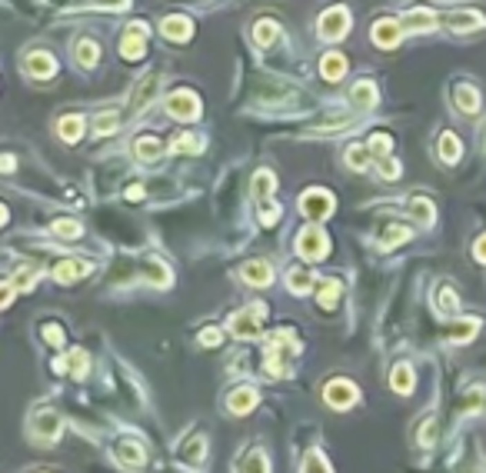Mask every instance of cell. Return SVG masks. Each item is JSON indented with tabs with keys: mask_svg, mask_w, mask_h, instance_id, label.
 <instances>
[{
	"mask_svg": "<svg viewBox=\"0 0 486 473\" xmlns=\"http://www.w3.org/2000/svg\"><path fill=\"white\" fill-rule=\"evenodd\" d=\"M380 173H383L387 180H396V177H400V164L390 160V157H383V160H380Z\"/></svg>",
	"mask_w": 486,
	"mask_h": 473,
	"instance_id": "f6af8a7d",
	"label": "cell"
},
{
	"mask_svg": "<svg viewBox=\"0 0 486 473\" xmlns=\"http://www.w3.org/2000/svg\"><path fill=\"white\" fill-rule=\"evenodd\" d=\"M260 330H263V307L260 303H250L246 310H240V313L230 317V334H233V337L253 340V337H260Z\"/></svg>",
	"mask_w": 486,
	"mask_h": 473,
	"instance_id": "6da1fadb",
	"label": "cell"
},
{
	"mask_svg": "<svg viewBox=\"0 0 486 473\" xmlns=\"http://www.w3.org/2000/svg\"><path fill=\"white\" fill-rule=\"evenodd\" d=\"M94 127H97V133H113L117 131V114H113V110L110 114H100L94 120Z\"/></svg>",
	"mask_w": 486,
	"mask_h": 473,
	"instance_id": "7bdbcfd3",
	"label": "cell"
},
{
	"mask_svg": "<svg viewBox=\"0 0 486 473\" xmlns=\"http://www.w3.org/2000/svg\"><path fill=\"white\" fill-rule=\"evenodd\" d=\"M160 30H164L170 40H187L190 34H193V27H190L187 17H167L160 23Z\"/></svg>",
	"mask_w": 486,
	"mask_h": 473,
	"instance_id": "d6986e66",
	"label": "cell"
},
{
	"mask_svg": "<svg viewBox=\"0 0 486 473\" xmlns=\"http://www.w3.org/2000/svg\"><path fill=\"white\" fill-rule=\"evenodd\" d=\"M37 280V270H17L14 273V290H30Z\"/></svg>",
	"mask_w": 486,
	"mask_h": 473,
	"instance_id": "ab89813d",
	"label": "cell"
},
{
	"mask_svg": "<svg viewBox=\"0 0 486 473\" xmlns=\"http://www.w3.org/2000/svg\"><path fill=\"white\" fill-rule=\"evenodd\" d=\"M390 387L396 390V394H410V390H413V370L407 367V363H400V367L393 370Z\"/></svg>",
	"mask_w": 486,
	"mask_h": 473,
	"instance_id": "cb8c5ba5",
	"label": "cell"
},
{
	"mask_svg": "<svg viewBox=\"0 0 486 473\" xmlns=\"http://www.w3.org/2000/svg\"><path fill=\"white\" fill-rule=\"evenodd\" d=\"M14 167H17V160H14L10 153H3V157H0V171H14Z\"/></svg>",
	"mask_w": 486,
	"mask_h": 473,
	"instance_id": "816d5d0a",
	"label": "cell"
},
{
	"mask_svg": "<svg viewBox=\"0 0 486 473\" xmlns=\"http://www.w3.org/2000/svg\"><path fill=\"white\" fill-rule=\"evenodd\" d=\"M240 473H270V467H266V456H263L260 450H253V454L243 460Z\"/></svg>",
	"mask_w": 486,
	"mask_h": 473,
	"instance_id": "d6a6232c",
	"label": "cell"
},
{
	"mask_svg": "<svg viewBox=\"0 0 486 473\" xmlns=\"http://www.w3.org/2000/svg\"><path fill=\"white\" fill-rule=\"evenodd\" d=\"M184 456H187L190 463H200V460H204V440L197 436V440H193V443L187 447V454H184Z\"/></svg>",
	"mask_w": 486,
	"mask_h": 473,
	"instance_id": "bcb514c9",
	"label": "cell"
},
{
	"mask_svg": "<svg viewBox=\"0 0 486 473\" xmlns=\"http://www.w3.org/2000/svg\"><path fill=\"white\" fill-rule=\"evenodd\" d=\"M260 220H263V227H273V224L280 220V207H277V204H263V207H260Z\"/></svg>",
	"mask_w": 486,
	"mask_h": 473,
	"instance_id": "ee69618b",
	"label": "cell"
},
{
	"mask_svg": "<svg viewBox=\"0 0 486 473\" xmlns=\"http://www.w3.org/2000/svg\"><path fill=\"white\" fill-rule=\"evenodd\" d=\"M273 37H277V23H273V20H260L257 30H253V40H257L260 47H270V40Z\"/></svg>",
	"mask_w": 486,
	"mask_h": 473,
	"instance_id": "1f68e13d",
	"label": "cell"
},
{
	"mask_svg": "<svg viewBox=\"0 0 486 473\" xmlns=\"http://www.w3.org/2000/svg\"><path fill=\"white\" fill-rule=\"evenodd\" d=\"M140 197H144V190H140V187H130V190H127V200H140Z\"/></svg>",
	"mask_w": 486,
	"mask_h": 473,
	"instance_id": "f5cc1de1",
	"label": "cell"
},
{
	"mask_svg": "<svg viewBox=\"0 0 486 473\" xmlns=\"http://www.w3.org/2000/svg\"><path fill=\"white\" fill-rule=\"evenodd\" d=\"M473 257H476L480 264H486V233L476 240V244H473Z\"/></svg>",
	"mask_w": 486,
	"mask_h": 473,
	"instance_id": "f907efd6",
	"label": "cell"
},
{
	"mask_svg": "<svg viewBox=\"0 0 486 473\" xmlns=\"http://www.w3.org/2000/svg\"><path fill=\"white\" fill-rule=\"evenodd\" d=\"M43 337H47V340L54 343H64V334H60V327H57V323H47V327H43Z\"/></svg>",
	"mask_w": 486,
	"mask_h": 473,
	"instance_id": "7dc6e473",
	"label": "cell"
},
{
	"mask_svg": "<svg viewBox=\"0 0 486 473\" xmlns=\"http://www.w3.org/2000/svg\"><path fill=\"white\" fill-rule=\"evenodd\" d=\"M303 473H330V467H327V460L320 454H310L307 463H303Z\"/></svg>",
	"mask_w": 486,
	"mask_h": 473,
	"instance_id": "b9f144b4",
	"label": "cell"
},
{
	"mask_svg": "<svg viewBox=\"0 0 486 473\" xmlns=\"http://www.w3.org/2000/svg\"><path fill=\"white\" fill-rule=\"evenodd\" d=\"M74 57L80 60L84 67H94L97 60H100V50H97V44H94V40H84V44H80V47H77V50H74Z\"/></svg>",
	"mask_w": 486,
	"mask_h": 473,
	"instance_id": "4dcf8cb0",
	"label": "cell"
},
{
	"mask_svg": "<svg viewBox=\"0 0 486 473\" xmlns=\"http://www.w3.org/2000/svg\"><path fill=\"white\" fill-rule=\"evenodd\" d=\"M14 300V284H0V310Z\"/></svg>",
	"mask_w": 486,
	"mask_h": 473,
	"instance_id": "681fc988",
	"label": "cell"
},
{
	"mask_svg": "<svg viewBox=\"0 0 486 473\" xmlns=\"http://www.w3.org/2000/svg\"><path fill=\"white\" fill-rule=\"evenodd\" d=\"M327 250H330V240H327V233L317 227H307L297 237V253L303 260H320V257H327Z\"/></svg>",
	"mask_w": 486,
	"mask_h": 473,
	"instance_id": "7a4b0ae2",
	"label": "cell"
},
{
	"mask_svg": "<svg viewBox=\"0 0 486 473\" xmlns=\"http://www.w3.org/2000/svg\"><path fill=\"white\" fill-rule=\"evenodd\" d=\"M57 237H64V240H77L80 237V224L77 220H54V227H50Z\"/></svg>",
	"mask_w": 486,
	"mask_h": 473,
	"instance_id": "e575fe53",
	"label": "cell"
},
{
	"mask_svg": "<svg viewBox=\"0 0 486 473\" xmlns=\"http://www.w3.org/2000/svg\"><path fill=\"white\" fill-rule=\"evenodd\" d=\"M476 327H480V323H476V320L456 323V330H453V340H456V343H467L469 337H473V334H476Z\"/></svg>",
	"mask_w": 486,
	"mask_h": 473,
	"instance_id": "60d3db41",
	"label": "cell"
},
{
	"mask_svg": "<svg viewBox=\"0 0 486 473\" xmlns=\"http://www.w3.org/2000/svg\"><path fill=\"white\" fill-rule=\"evenodd\" d=\"M453 97H456V107H460L463 114H476V110H480V94H476V87H469V84H456Z\"/></svg>",
	"mask_w": 486,
	"mask_h": 473,
	"instance_id": "9a60e30c",
	"label": "cell"
},
{
	"mask_svg": "<svg viewBox=\"0 0 486 473\" xmlns=\"http://www.w3.org/2000/svg\"><path fill=\"white\" fill-rule=\"evenodd\" d=\"M243 280L253 287H266L273 280V270H270V264H263V260H250V264L243 267Z\"/></svg>",
	"mask_w": 486,
	"mask_h": 473,
	"instance_id": "5bb4252c",
	"label": "cell"
},
{
	"mask_svg": "<svg viewBox=\"0 0 486 473\" xmlns=\"http://www.w3.org/2000/svg\"><path fill=\"white\" fill-rule=\"evenodd\" d=\"M390 147H393V140L387 137V133H376V137H370V153H373L376 160L390 157Z\"/></svg>",
	"mask_w": 486,
	"mask_h": 473,
	"instance_id": "d590c367",
	"label": "cell"
},
{
	"mask_svg": "<svg viewBox=\"0 0 486 473\" xmlns=\"http://www.w3.org/2000/svg\"><path fill=\"white\" fill-rule=\"evenodd\" d=\"M347 164H350L353 171H367V164H370V160H367V147H360V144L350 147V151H347Z\"/></svg>",
	"mask_w": 486,
	"mask_h": 473,
	"instance_id": "74e56055",
	"label": "cell"
},
{
	"mask_svg": "<svg viewBox=\"0 0 486 473\" xmlns=\"http://www.w3.org/2000/svg\"><path fill=\"white\" fill-rule=\"evenodd\" d=\"M407 237H410V230H407V227H387V233H383V240H380V244H383V247H396V244H403Z\"/></svg>",
	"mask_w": 486,
	"mask_h": 473,
	"instance_id": "f35d334b",
	"label": "cell"
},
{
	"mask_svg": "<svg viewBox=\"0 0 486 473\" xmlns=\"http://www.w3.org/2000/svg\"><path fill=\"white\" fill-rule=\"evenodd\" d=\"M486 23L483 14H476V10H456V14H449L447 17V27L449 30H480Z\"/></svg>",
	"mask_w": 486,
	"mask_h": 473,
	"instance_id": "8fae6325",
	"label": "cell"
},
{
	"mask_svg": "<svg viewBox=\"0 0 486 473\" xmlns=\"http://www.w3.org/2000/svg\"><path fill=\"white\" fill-rule=\"evenodd\" d=\"M460 153H463V147H460L456 133H443V137H440V157H443L447 164H456Z\"/></svg>",
	"mask_w": 486,
	"mask_h": 473,
	"instance_id": "d4e9b609",
	"label": "cell"
},
{
	"mask_svg": "<svg viewBox=\"0 0 486 473\" xmlns=\"http://www.w3.org/2000/svg\"><path fill=\"white\" fill-rule=\"evenodd\" d=\"M30 427H34V436H37V440H54V436L60 434V416H57L54 410H40Z\"/></svg>",
	"mask_w": 486,
	"mask_h": 473,
	"instance_id": "30bf717a",
	"label": "cell"
},
{
	"mask_svg": "<svg viewBox=\"0 0 486 473\" xmlns=\"http://www.w3.org/2000/svg\"><path fill=\"white\" fill-rule=\"evenodd\" d=\"M436 307H440L443 317H456V307H460V303H456V293H453L449 287H440V290H436Z\"/></svg>",
	"mask_w": 486,
	"mask_h": 473,
	"instance_id": "4316f807",
	"label": "cell"
},
{
	"mask_svg": "<svg viewBox=\"0 0 486 473\" xmlns=\"http://www.w3.org/2000/svg\"><path fill=\"white\" fill-rule=\"evenodd\" d=\"M60 137H64L67 144H77V140L84 137V117H64V120H60Z\"/></svg>",
	"mask_w": 486,
	"mask_h": 473,
	"instance_id": "7402d4cb",
	"label": "cell"
},
{
	"mask_svg": "<svg viewBox=\"0 0 486 473\" xmlns=\"http://www.w3.org/2000/svg\"><path fill=\"white\" fill-rule=\"evenodd\" d=\"M157 90H160V77L157 74H147L140 84H137V90H133L130 97V114H140V110H147L150 100L157 97Z\"/></svg>",
	"mask_w": 486,
	"mask_h": 473,
	"instance_id": "52a82bcc",
	"label": "cell"
},
{
	"mask_svg": "<svg viewBox=\"0 0 486 473\" xmlns=\"http://www.w3.org/2000/svg\"><path fill=\"white\" fill-rule=\"evenodd\" d=\"M117 460L124 463V467H144V450L137 447V443H120V450H117Z\"/></svg>",
	"mask_w": 486,
	"mask_h": 473,
	"instance_id": "603a6c76",
	"label": "cell"
},
{
	"mask_svg": "<svg viewBox=\"0 0 486 473\" xmlns=\"http://www.w3.org/2000/svg\"><path fill=\"white\" fill-rule=\"evenodd\" d=\"M400 34H403V23H396V20H376L373 44L376 47H383V50H390V47L400 44Z\"/></svg>",
	"mask_w": 486,
	"mask_h": 473,
	"instance_id": "ba28073f",
	"label": "cell"
},
{
	"mask_svg": "<svg viewBox=\"0 0 486 473\" xmlns=\"http://www.w3.org/2000/svg\"><path fill=\"white\" fill-rule=\"evenodd\" d=\"M84 273H90V264H84V260H64V264L54 270V277L60 284H74Z\"/></svg>",
	"mask_w": 486,
	"mask_h": 473,
	"instance_id": "2e32d148",
	"label": "cell"
},
{
	"mask_svg": "<svg viewBox=\"0 0 486 473\" xmlns=\"http://www.w3.org/2000/svg\"><path fill=\"white\" fill-rule=\"evenodd\" d=\"M64 367H70L74 377H84V374H87V354H84V350H70L67 363H57V370H64Z\"/></svg>",
	"mask_w": 486,
	"mask_h": 473,
	"instance_id": "f546056e",
	"label": "cell"
},
{
	"mask_svg": "<svg viewBox=\"0 0 486 473\" xmlns=\"http://www.w3.org/2000/svg\"><path fill=\"white\" fill-rule=\"evenodd\" d=\"M400 23H403V30H433L436 27V14L427 10V7H413V10L403 14Z\"/></svg>",
	"mask_w": 486,
	"mask_h": 473,
	"instance_id": "9c48e42d",
	"label": "cell"
},
{
	"mask_svg": "<svg viewBox=\"0 0 486 473\" xmlns=\"http://www.w3.org/2000/svg\"><path fill=\"white\" fill-rule=\"evenodd\" d=\"M167 114L177 117V120H193V117L200 114V100L190 94V90H177L167 100Z\"/></svg>",
	"mask_w": 486,
	"mask_h": 473,
	"instance_id": "5b68a950",
	"label": "cell"
},
{
	"mask_svg": "<svg viewBox=\"0 0 486 473\" xmlns=\"http://www.w3.org/2000/svg\"><path fill=\"white\" fill-rule=\"evenodd\" d=\"M133 153H137L140 160H157V157H160V140H157V137H140V140L133 144Z\"/></svg>",
	"mask_w": 486,
	"mask_h": 473,
	"instance_id": "484cf974",
	"label": "cell"
},
{
	"mask_svg": "<svg viewBox=\"0 0 486 473\" xmlns=\"http://www.w3.org/2000/svg\"><path fill=\"white\" fill-rule=\"evenodd\" d=\"M3 220H7V210L0 207V224H3Z\"/></svg>",
	"mask_w": 486,
	"mask_h": 473,
	"instance_id": "db71d44e",
	"label": "cell"
},
{
	"mask_svg": "<svg viewBox=\"0 0 486 473\" xmlns=\"http://www.w3.org/2000/svg\"><path fill=\"white\" fill-rule=\"evenodd\" d=\"M350 100H353L356 107H373L376 104V87L370 80H360L353 84V90H350Z\"/></svg>",
	"mask_w": 486,
	"mask_h": 473,
	"instance_id": "ffe728a7",
	"label": "cell"
},
{
	"mask_svg": "<svg viewBox=\"0 0 486 473\" xmlns=\"http://www.w3.org/2000/svg\"><path fill=\"white\" fill-rule=\"evenodd\" d=\"M144 27H133V30H127L124 34V40H120V54L127 60H140L144 57Z\"/></svg>",
	"mask_w": 486,
	"mask_h": 473,
	"instance_id": "7c38bea8",
	"label": "cell"
},
{
	"mask_svg": "<svg viewBox=\"0 0 486 473\" xmlns=\"http://www.w3.org/2000/svg\"><path fill=\"white\" fill-rule=\"evenodd\" d=\"M300 210H303L307 217H313V220L330 217V213H333V197H330V190H307V193L300 197Z\"/></svg>",
	"mask_w": 486,
	"mask_h": 473,
	"instance_id": "3957f363",
	"label": "cell"
},
{
	"mask_svg": "<svg viewBox=\"0 0 486 473\" xmlns=\"http://www.w3.org/2000/svg\"><path fill=\"white\" fill-rule=\"evenodd\" d=\"M253 190H257V197H260V200H266V197L273 193V173H270V171L257 173V177H253Z\"/></svg>",
	"mask_w": 486,
	"mask_h": 473,
	"instance_id": "836d02e7",
	"label": "cell"
},
{
	"mask_svg": "<svg viewBox=\"0 0 486 473\" xmlns=\"http://www.w3.org/2000/svg\"><path fill=\"white\" fill-rule=\"evenodd\" d=\"M226 407H230V414H250L253 407H257V390H250V387H243V390H233L230 400H226Z\"/></svg>",
	"mask_w": 486,
	"mask_h": 473,
	"instance_id": "4fadbf2b",
	"label": "cell"
},
{
	"mask_svg": "<svg viewBox=\"0 0 486 473\" xmlns=\"http://www.w3.org/2000/svg\"><path fill=\"white\" fill-rule=\"evenodd\" d=\"M320 70H323V77H327V80H340V77L347 74V57L333 50V54H327V57L320 60Z\"/></svg>",
	"mask_w": 486,
	"mask_h": 473,
	"instance_id": "ac0fdd59",
	"label": "cell"
},
{
	"mask_svg": "<svg viewBox=\"0 0 486 473\" xmlns=\"http://www.w3.org/2000/svg\"><path fill=\"white\" fill-rule=\"evenodd\" d=\"M286 284L293 287L297 293H307V290L313 287V273H310V270H290V273H286Z\"/></svg>",
	"mask_w": 486,
	"mask_h": 473,
	"instance_id": "f1b7e54d",
	"label": "cell"
},
{
	"mask_svg": "<svg viewBox=\"0 0 486 473\" xmlns=\"http://www.w3.org/2000/svg\"><path fill=\"white\" fill-rule=\"evenodd\" d=\"M410 210H413V217H416L423 227H430V224H433V204H430V200H423V197H413Z\"/></svg>",
	"mask_w": 486,
	"mask_h": 473,
	"instance_id": "83f0119b",
	"label": "cell"
},
{
	"mask_svg": "<svg viewBox=\"0 0 486 473\" xmlns=\"http://www.w3.org/2000/svg\"><path fill=\"white\" fill-rule=\"evenodd\" d=\"M347 30H350V14L343 7H333L320 17V37L323 40H340Z\"/></svg>",
	"mask_w": 486,
	"mask_h": 473,
	"instance_id": "277c9868",
	"label": "cell"
},
{
	"mask_svg": "<svg viewBox=\"0 0 486 473\" xmlns=\"http://www.w3.org/2000/svg\"><path fill=\"white\" fill-rule=\"evenodd\" d=\"M337 300H340V284H337V280H327V284L320 287V307H327V310H330Z\"/></svg>",
	"mask_w": 486,
	"mask_h": 473,
	"instance_id": "8d00e7d4",
	"label": "cell"
},
{
	"mask_svg": "<svg viewBox=\"0 0 486 473\" xmlns=\"http://www.w3.org/2000/svg\"><path fill=\"white\" fill-rule=\"evenodd\" d=\"M170 151L173 153H200L204 151V137H193V133H180L170 140Z\"/></svg>",
	"mask_w": 486,
	"mask_h": 473,
	"instance_id": "44dd1931",
	"label": "cell"
},
{
	"mask_svg": "<svg viewBox=\"0 0 486 473\" xmlns=\"http://www.w3.org/2000/svg\"><path fill=\"white\" fill-rule=\"evenodd\" d=\"M200 343H204V347H217V343H220V330H217V327L204 330V334H200Z\"/></svg>",
	"mask_w": 486,
	"mask_h": 473,
	"instance_id": "c3c4849f",
	"label": "cell"
},
{
	"mask_svg": "<svg viewBox=\"0 0 486 473\" xmlns=\"http://www.w3.org/2000/svg\"><path fill=\"white\" fill-rule=\"evenodd\" d=\"M27 70H30V77L43 80V77H50L57 70V64L50 54H30V57H27Z\"/></svg>",
	"mask_w": 486,
	"mask_h": 473,
	"instance_id": "e0dca14e",
	"label": "cell"
},
{
	"mask_svg": "<svg viewBox=\"0 0 486 473\" xmlns=\"http://www.w3.org/2000/svg\"><path fill=\"white\" fill-rule=\"evenodd\" d=\"M323 397H327V403H330V407L347 410V407H353V403H356V387L350 383V380H333V383H327Z\"/></svg>",
	"mask_w": 486,
	"mask_h": 473,
	"instance_id": "8992f818",
	"label": "cell"
}]
</instances>
